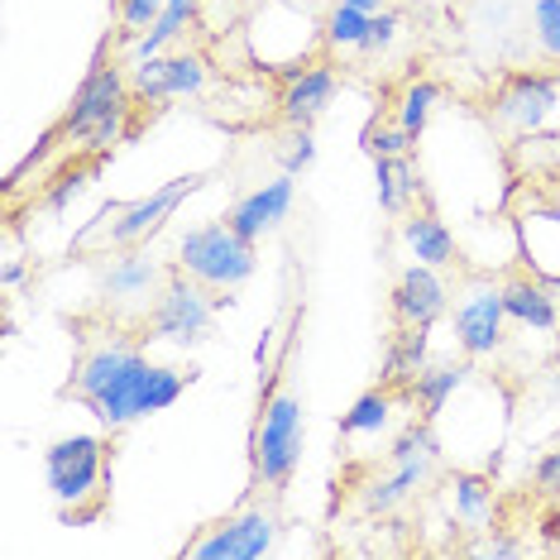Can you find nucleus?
<instances>
[{
    "instance_id": "obj_1",
    "label": "nucleus",
    "mask_w": 560,
    "mask_h": 560,
    "mask_svg": "<svg viewBox=\"0 0 560 560\" xmlns=\"http://www.w3.org/2000/svg\"><path fill=\"white\" fill-rule=\"evenodd\" d=\"M177 264L207 288H240L245 278H254V240L240 235L231 221H207L183 235Z\"/></svg>"
},
{
    "instance_id": "obj_2",
    "label": "nucleus",
    "mask_w": 560,
    "mask_h": 560,
    "mask_svg": "<svg viewBox=\"0 0 560 560\" xmlns=\"http://www.w3.org/2000/svg\"><path fill=\"white\" fill-rule=\"evenodd\" d=\"M302 460V402L298 393H273L254 422V479L283 489Z\"/></svg>"
},
{
    "instance_id": "obj_3",
    "label": "nucleus",
    "mask_w": 560,
    "mask_h": 560,
    "mask_svg": "<svg viewBox=\"0 0 560 560\" xmlns=\"http://www.w3.org/2000/svg\"><path fill=\"white\" fill-rule=\"evenodd\" d=\"M44 475L48 493L62 508H82L106 479V441L101 436H62L44 451Z\"/></svg>"
},
{
    "instance_id": "obj_4",
    "label": "nucleus",
    "mask_w": 560,
    "mask_h": 560,
    "mask_svg": "<svg viewBox=\"0 0 560 560\" xmlns=\"http://www.w3.org/2000/svg\"><path fill=\"white\" fill-rule=\"evenodd\" d=\"M211 322H215V298L197 288V278H168L149 312V326H154L159 340H173V346H197V340L211 336Z\"/></svg>"
},
{
    "instance_id": "obj_5",
    "label": "nucleus",
    "mask_w": 560,
    "mask_h": 560,
    "mask_svg": "<svg viewBox=\"0 0 560 560\" xmlns=\"http://www.w3.org/2000/svg\"><path fill=\"white\" fill-rule=\"evenodd\" d=\"M125 106H130V86H125V72L110 68V62H96V68L86 72V82L78 86V96H72L68 116L58 120V130L72 135V139H86L101 120H110V116H116V110H125Z\"/></svg>"
},
{
    "instance_id": "obj_6",
    "label": "nucleus",
    "mask_w": 560,
    "mask_h": 560,
    "mask_svg": "<svg viewBox=\"0 0 560 560\" xmlns=\"http://www.w3.org/2000/svg\"><path fill=\"white\" fill-rule=\"evenodd\" d=\"M201 183H207L201 173H187V177H173V183H163L159 192H149L144 201L125 207V211H120V221L110 225V235H106V240H110L116 249H130V245H139V240L159 235V231H163V221H168V215L183 207V201L192 197V192H201Z\"/></svg>"
},
{
    "instance_id": "obj_7",
    "label": "nucleus",
    "mask_w": 560,
    "mask_h": 560,
    "mask_svg": "<svg viewBox=\"0 0 560 560\" xmlns=\"http://www.w3.org/2000/svg\"><path fill=\"white\" fill-rule=\"evenodd\" d=\"M556 106H560V82L546 78V72H513L493 96L499 120L513 125V130H541L556 116Z\"/></svg>"
},
{
    "instance_id": "obj_8",
    "label": "nucleus",
    "mask_w": 560,
    "mask_h": 560,
    "mask_svg": "<svg viewBox=\"0 0 560 560\" xmlns=\"http://www.w3.org/2000/svg\"><path fill=\"white\" fill-rule=\"evenodd\" d=\"M503 288H469L460 298V307H455V340H460V350L469 360H483V354H493L503 346Z\"/></svg>"
},
{
    "instance_id": "obj_9",
    "label": "nucleus",
    "mask_w": 560,
    "mask_h": 560,
    "mask_svg": "<svg viewBox=\"0 0 560 560\" xmlns=\"http://www.w3.org/2000/svg\"><path fill=\"white\" fill-rule=\"evenodd\" d=\"M273 532H278V522L264 508H254V513L225 522V527H211L192 546V556L197 560H259V556H269Z\"/></svg>"
},
{
    "instance_id": "obj_10",
    "label": "nucleus",
    "mask_w": 560,
    "mask_h": 560,
    "mask_svg": "<svg viewBox=\"0 0 560 560\" xmlns=\"http://www.w3.org/2000/svg\"><path fill=\"white\" fill-rule=\"evenodd\" d=\"M149 374H154V364H149V354L130 350V360L120 364V374L110 378L101 393L86 398V407L101 417L106 427H130L135 417H144V388H149Z\"/></svg>"
},
{
    "instance_id": "obj_11",
    "label": "nucleus",
    "mask_w": 560,
    "mask_h": 560,
    "mask_svg": "<svg viewBox=\"0 0 560 560\" xmlns=\"http://www.w3.org/2000/svg\"><path fill=\"white\" fill-rule=\"evenodd\" d=\"M207 86V62L197 54H173V58H144L135 68V96L139 101H173V96H197Z\"/></svg>"
},
{
    "instance_id": "obj_12",
    "label": "nucleus",
    "mask_w": 560,
    "mask_h": 560,
    "mask_svg": "<svg viewBox=\"0 0 560 560\" xmlns=\"http://www.w3.org/2000/svg\"><path fill=\"white\" fill-rule=\"evenodd\" d=\"M292 183H298V177L283 173V177H273V183L254 187L249 197H240V201H235L225 221H231L245 240H259V235L278 231V225L288 221V211H292Z\"/></svg>"
},
{
    "instance_id": "obj_13",
    "label": "nucleus",
    "mask_w": 560,
    "mask_h": 560,
    "mask_svg": "<svg viewBox=\"0 0 560 560\" xmlns=\"http://www.w3.org/2000/svg\"><path fill=\"white\" fill-rule=\"evenodd\" d=\"M451 302V288L441 283V273L431 264H412L402 269L398 288H393V312H398L402 326H431Z\"/></svg>"
},
{
    "instance_id": "obj_14",
    "label": "nucleus",
    "mask_w": 560,
    "mask_h": 560,
    "mask_svg": "<svg viewBox=\"0 0 560 560\" xmlns=\"http://www.w3.org/2000/svg\"><path fill=\"white\" fill-rule=\"evenodd\" d=\"M330 96H336V68H326V62H312V68L302 72L298 82H288V92H283V120L292 125V130H312V120L330 106Z\"/></svg>"
},
{
    "instance_id": "obj_15",
    "label": "nucleus",
    "mask_w": 560,
    "mask_h": 560,
    "mask_svg": "<svg viewBox=\"0 0 560 560\" xmlns=\"http://www.w3.org/2000/svg\"><path fill=\"white\" fill-rule=\"evenodd\" d=\"M465 378H469V364H431L407 384V398L422 407V422H436L445 412V402L465 388Z\"/></svg>"
},
{
    "instance_id": "obj_16",
    "label": "nucleus",
    "mask_w": 560,
    "mask_h": 560,
    "mask_svg": "<svg viewBox=\"0 0 560 560\" xmlns=\"http://www.w3.org/2000/svg\"><path fill=\"white\" fill-rule=\"evenodd\" d=\"M402 240H407V249L417 254V264H431V269H445V264H455V235L445 231L441 215L412 211L402 221Z\"/></svg>"
},
{
    "instance_id": "obj_17",
    "label": "nucleus",
    "mask_w": 560,
    "mask_h": 560,
    "mask_svg": "<svg viewBox=\"0 0 560 560\" xmlns=\"http://www.w3.org/2000/svg\"><path fill=\"white\" fill-rule=\"evenodd\" d=\"M503 312H508V322H517L527 330H556L560 322L556 298L541 283H532V278H517V283L503 288Z\"/></svg>"
},
{
    "instance_id": "obj_18",
    "label": "nucleus",
    "mask_w": 560,
    "mask_h": 560,
    "mask_svg": "<svg viewBox=\"0 0 560 560\" xmlns=\"http://www.w3.org/2000/svg\"><path fill=\"white\" fill-rule=\"evenodd\" d=\"M159 283V264L149 259V254H120L116 264H110L106 273V298L110 302H130V298H144L149 288Z\"/></svg>"
},
{
    "instance_id": "obj_19",
    "label": "nucleus",
    "mask_w": 560,
    "mask_h": 560,
    "mask_svg": "<svg viewBox=\"0 0 560 560\" xmlns=\"http://www.w3.org/2000/svg\"><path fill=\"white\" fill-rule=\"evenodd\" d=\"M427 330L431 326H402L384 360V384H412L427 369Z\"/></svg>"
},
{
    "instance_id": "obj_20",
    "label": "nucleus",
    "mask_w": 560,
    "mask_h": 560,
    "mask_svg": "<svg viewBox=\"0 0 560 560\" xmlns=\"http://www.w3.org/2000/svg\"><path fill=\"white\" fill-rule=\"evenodd\" d=\"M427 469H431L427 455H422V460H402L388 479L369 483V489H364V508H369V513H393V508H398V503L407 499V493H412L417 483L427 479Z\"/></svg>"
},
{
    "instance_id": "obj_21",
    "label": "nucleus",
    "mask_w": 560,
    "mask_h": 560,
    "mask_svg": "<svg viewBox=\"0 0 560 560\" xmlns=\"http://www.w3.org/2000/svg\"><path fill=\"white\" fill-rule=\"evenodd\" d=\"M192 15H197V0H168L154 30L139 34V39H135V58H139V62H144V58H159L163 48H168L177 34L187 30V20H192Z\"/></svg>"
},
{
    "instance_id": "obj_22",
    "label": "nucleus",
    "mask_w": 560,
    "mask_h": 560,
    "mask_svg": "<svg viewBox=\"0 0 560 560\" xmlns=\"http://www.w3.org/2000/svg\"><path fill=\"white\" fill-rule=\"evenodd\" d=\"M130 360V346H101V350H92L82 360V369H78V398L86 402L92 393H101L110 384V378L120 374V364Z\"/></svg>"
},
{
    "instance_id": "obj_23",
    "label": "nucleus",
    "mask_w": 560,
    "mask_h": 560,
    "mask_svg": "<svg viewBox=\"0 0 560 560\" xmlns=\"http://www.w3.org/2000/svg\"><path fill=\"white\" fill-rule=\"evenodd\" d=\"M388 412H393V398L388 393H360L354 407L340 417V436H369V431H384L388 427Z\"/></svg>"
},
{
    "instance_id": "obj_24",
    "label": "nucleus",
    "mask_w": 560,
    "mask_h": 560,
    "mask_svg": "<svg viewBox=\"0 0 560 560\" xmlns=\"http://www.w3.org/2000/svg\"><path fill=\"white\" fill-rule=\"evenodd\" d=\"M436 101H441V86H436V82H412V86L402 92V101H398V125H402L407 135L422 139L431 110H436Z\"/></svg>"
},
{
    "instance_id": "obj_25",
    "label": "nucleus",
    "mask_w": 560,
    "mask_h": 560,
    "mask_svg": "<svg viewBox=\"0 0 560 560\" xmlns=\"http://www.w3.org/2000/svg\"><path fill=\"white\" fill-rule=\"evenodd\" d=\"M493 508V489L483 475H455V513L465 522H489Z\"/></svg>"
},
{
    "instance_id": "obj_26",
    "label": "nucleus",
    "mask_w": 560,
    "mask_h": 560,
    "mask_svg": "<svg viewBox=\"0 0 560 560\" xmlns=\"http://www.w3.org/2000/svg\"><path fill=\"white\" fill-rule=\"evenodd\" d=\"M369 34V15L364 10H350V5H336L326 20V44L330 48H360Z\"/></svg>"
},
{
    "instance_id": "obj_27",
    "label": "nucleus",
    "mask_w": 560,
    "mask_h": 560,
    "mask_svg": "<svg viewBox=\"0 0 560 560\" xmlns=\"http://www.w3.org/2000/svg\"><path fill=\"white\" fill-rule=\"evenodd\" d=\"M532 34H537L541 54L560 62V0H537L532 5Z\"/></svg>"
},
{
    "instance_id": "obj_28",
    "label": "nucleus",
    "mask_w": 560,
    "mask_h": 560,
    "mask_svg": "<svg viewBox=\"0 0 560 560\" xmlns=\"http://www.w3.org/2000/svg\"><path fill=\"white\" fill-rule=\"evenodd\" d=\"M163 5H168V0H125V5H120V34H125V39L149 34L159 24Z\"/></svg>"
},
{
    "instance_id": "obj_29",
    "label": "nucleus",
    "mask_w": 560,
    "mask_h": 560,
    "mask_svg": "<svg viewBox=\"0 0 560 560\" xmlns=\"http://www.w3.org/2000/svg\"><path fill=\"white\" fill-rule=\"evenodd\" d=\"M388 455H393V465H402V460H422V455H427V460H436L441 445L431 441V431H427V422H422V427H407Z\"/></svg>"
},
{
    "instance_id": "obj_30",
    "label": "nucleus",
    "mask_w": 560,
    "mask_h": 560,
    "mask_svg": "<svg viewBox=\"0 0 560 560\" xmlns=\"http://www.w3.org/2000/svg\"><path fill=\"white\" fill-rule=\"evenodd\" d=\"M412 144H417V135H407L402 125H393V130H369L364 135V149L374 159H402V154H412Z\"/></svg>"
},
{
    "instance_id": "obj_31",
    "label": "nucleus",
    "mask_w": 560,
    "mask_h": 560,
    "mask_svg": "<svg viewBox=\"0 0 560 560\" xmlns=\"http://www.w3.org/2000/svg\"><path fill=\"white\" fill-rule=\"evenodd\" d=\"M374 183H378V207L388 215H402V187H398V168H393V159H374Z\"/></svg>"
},
{
    "instance_id": "obj_32",
    "label": "nucleus",
    "mask_w": 560,
    "mask_h": 560,
    "mask_svg": "<svg viewBox=\"0 0 560 560\" xmlns=\"http://www.w3.org/2000/svg\"><path fill=\"white\" fill-rule=\"evenodd\" d=\"M398 30H402V20L393 15V10H378V15H369V34H364L360 54H384V48L398 39Z\"/></svg>"
},
{
    "instance_id": "obj_33",
    "label": "nucleus",
    "mask_w": 560,
    "mask_h": 560,
    "mask_svg": "<svg viewBox=\"0 0 560 560\" xmlns=\"http://www.w3.org/2000/svg\"><path fill=\"white\" fill-rule=\"evenodd\" d=\"M92 177H96L92 168H78V173H68V177H58L54 192H48V211L62 215V211L72 207V201H78V197L86 192V183H92Z\"/></svg>"
},
{
    "instance_id": "obj_34",
    "label": "nucleus",
    "mask_w": 560,
    "mask_h": 560,
    "mask_svg": "<svg viewBox=\"0 0 560 560\" xmlns=\"http://www.w3.org/2000/svg\"><path fill=\"white\" fill-rule=\"evenodd\" d=\"M312 163H316V139H312V130H298L283 149V173L298 177V173H307Z\"/></svg>"
},
{
    "instance_id": "obj_35",
    "label": "nucleus",
    "mask_w": 560,
    "mask_h": 560,
    "mask_svg": "<svg viewBox=\"0 0 560 560\" xmlns=\"http://www.w3.org/2000/svg\"><path fill=\"white\" fill-rule=\"evenodd\" d=\"M125 116H130V106H125V110H116V116H110V120H101L96 130L86 135V144H92V149H101V154H106L110 144H120V135H125Z\"/></svg>"
},
{
    "instance_id": "obj_36",
    "label": "nucleus",
    "mask_w": 560,
    "mask_h": 560,
    "mask_svg": "<svg viewBox=\"0 0 560 560\" xmlns=\"http://www.w3.org/2000/svg\"><path fill=\"white\" fill-rule=\"evenodd\" d=\"M532 479H537L541 493H560V451H546L537 469H532Z\"/></svg>"
},
{
    "instance_id": "obj_37",
    "label": "nucleus",
    "mask_w": 560,
    "mask_h": 560,
    "mask_svg": "<svg viewBox=\"0 0 560 560\" xmlns=\"http://www.w3.org/2000/svg\"><path fill=\"white\" fill-rule=\"evenodd\" d=\"M479 551H483V556H517V551H522V546H517L513 537H493L489 546H479Z\"/></svg>"
},
{
    "instance_id": "obj_38",
    "label": "nucleus",
    "mask_w": 560,
    "mask_h": 560,
    "mask_svg": "<svg viewBox=\"0 0 560 560\" xmlns=\"http://www.w3.org/2000/svg\"><path fill=\"white\" fill-rule=\"evenodd\" d=\"M20 278H24V264H20V259H10L5 269H0V288H15Z\"/></svg>"
},
{
    "instance_id": "obj_39",
    "label": "nucleus",
    "mask_w": 560,
    "mask_h": 560,
    "mask_svg": "<svg viewBox=\"0 0 560 560\" xmlns=\"http://www.w3.org/2000/svg\"><path fill=\"white\" fill-rule=\"evenodd\" d=\"M269 350H273V330H264V336H259V346H254V364H269Z\"/></svg>"
},
{
    "instance_id": "obj_40",
    "label": "nucleus",
    "mask_w": 560,
    "mask_h": 560,
    "mask_svg": "<svg viewBox=\"0 0 560 560\" xmlns=\"http://www.w3.org/2000/svg\"><path fill=\"white\" fill-rule=\"evenodd\" d=\"M340 5H350V10H364V15H378V10H384V5H378V0H340Z\"/></svg>"
},
{
    "instance_id": "obj_41",
    "label": "nucleus",
    "mask_w": 560,
    "mask_h": 560,
    "mask_svg": "<svg viewBox=\"0 0 560 560\" xmlns=\"http://www.w3.org/2000/svg\"><path fill=\"white\" fill-rule=\"evenodd\" d=\"M116 5H125V0H116Z\"/></svg>"
}]
</instances>
